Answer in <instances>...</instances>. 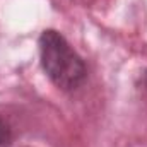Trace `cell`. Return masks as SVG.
<instances>
[{"label": "cell", "mask_w": 147, "mask_h": 147, "mask_svg": "<svg viewBox=\"0 0 147 147\" xmlns=\"http://www.w3.org/2000/svg\"><path fill=\"white\" fill-rule=\"evenodd\" d=\"M39 58L48 79L63 91H72L86 80L87 70L82 58L55 29H46L39 36Z\"/></svg>", "instance_id": "1"}, {"label": "cell", "mask_w": 147, "mask_h": 147, "mask_svg": "<svg viewBox=\"0 0 147 147\" xmlns=\"http://www.w3.org/2000/svg\"><path fill=\"white\" fill-rule=\"evenodd\" d=\"M12 144V130L9 123L0 116V147H10Z\"/></svg>", "instance_id": "2"}]
</instances>
